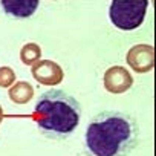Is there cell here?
<instances>
[{"mask_svg":"<svg viewBox=\"0 0 156 156\" xmlns=\"http://www.w3.org/2000/svg\"><path fill=\"white\" fill-rule=\"evenodd\" d=\"M136 119L124 112L106 110L87 126L84 147L89 156H127L138 144Z\"/></svg>","mask_w":156,"mask_h":156,"instance_id":"obj_1","label":"cell"},{"mask_svg":"<svg viewBox=\"0 0 156 156\" xmlns=\"http://www.w3.org/2000/svg\"><path fill=\"white\" fill-rule=\"evenodd\" d=\"M32 119L44 136L66 139L80 126L81 106L70 94L61 89H51L37 98Z\"/></svg>","mask_w":156,"mask_h":156,"instance_id":"obj_2","label":"cell"},{"mask_svg":"<svg viewBox=\"0 0 156 156\" xmlns=\"http://www.w3.org/2000/svg\"><path fill=\"white\" fill-rule=\"evenodd\" d=\"M147 6V0H113L109 8L110 22L122 31L136 29L145 19Z\"/></svg>","mask_w":156,"mask_h":156,"instance_id":"obj_3","label":"cell"},{"mask_svg":"<svg viewBox=\"0 0 156 156\" xmlns=\"http://www.w3.org/2000/svg\"><path fill=\"white\" fill-rule=\"evenodd\" d=\"M32 76L40 83V84H46V86H52V84H58L63 80V69L51 61V60H40L35 64H32Z\"/></svg>","mask_w":156,"mask_h":156,"instance_id":"obj_4","label":"cell"},{"mask_svg":"<svg viewBox=\"0 0 156 156\" xmlns=\"http://www.w3.org/2000/svg\"><path fill=\"white\" fill-rule=\"evenodd\" d=\"M133 84V78L121 66H113L104 73V87L112 94H122L130 89Z\"/></svg>","mask_w":156,"mask_h":156,"instance_id":"obj_5","label":"cell"},{"mask_svg":"<svg viewBox=\"0 0 156 156\" xmlns=\"http://www.w3.org/2000/svg\"><path fill=\"white\" fill-rule=\"evenodd\" d=\"M127 63L133 70L142 73L153 67V48L148 44H138L127 52Z\"/></svg>","mask_w":156,"mask_h":156,"instance_id":"obj_6","label":"cell"},{"mask_svg":"<svg viewBox=\"0 0 156 156\" xmlns=\"http://www.w3.org/2000/svg\"><path fill=\"white\" fill-rule=\"evenodd\" d=\"M40 2L38 0H2V8L5 14L14 17V19H28L31 17Z\"/></svg>","mask_w":156,"mask_h":156,"instance_id":"obj_7","label":"cell"},{"mask_svg":"<svg viewBox=\"0 0 156 156\" xmlns=\"http://www.w3.org/2000/svg\"><path fill=\"white\" fill-rule=\"evenodd\" d=\"M8 95H9V100L14 101L16 104H26L34 97V87L28 81H20V83H16L9 89Z\"/></svg>","mask_w":156,"mask_h":156,"instance_id":"obj_8","label":"cell"},{"mask_svg":"<svg viewBox=\"0 0 156 156\" xmlns=\"http://www.w3.org/2000/svg\"><path fill=\"white\" fill-rule=\"evenodd\" d=\"M40 55H41V49H40V46L35 44V43H28V44H25V46L22 48V51H20V58H22V61H23L25 64H28V66L35 64V63L38 61Z\"/></svg>","mask_w":156,"mask_h":156,"instance_id":"obj_9","label":"cell"},{"mask_svg":"<svg viewBox=\"0 0 156 156\" xmlns=\"http://www.w3.org/2000/svg\"><path fill=\"white\" fill-rule=\"evenodd\" d=\"M16 81V73L11 67H0V87H9Z\"/></svg>","mask_w":156,"mask_h":156,"instance_id":"obj_10","label":"cell"},{"mask_svg":"<svg viewBox=\"0 0 156 156\" xmlns=\"http://www.w3.org/2000/svg\"><path fill=\"white\" fill-rule=\"evenodd\" d=\"M3 119V110H2V106H0V122H2Z\"/></svg>","mask_w":156,"mask_h":156,"instance_id":"obj_11","label":"cell"}]
</instances>
